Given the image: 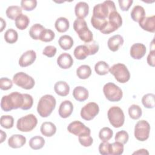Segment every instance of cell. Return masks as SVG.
Instances as JSON below:
<instances>
[{"instance_id":"cell-20","label":"cell","mask_w":155,"mask_h":155,"mask_svg":"<svg viewBox=\"0 0 155 155\" xmlns=\"http://www.w3.org/2000/svg\"><path fill=\"white\" fill-rule=\"evenodd\" d=\"M88 91L85 87L78 86L75 87L73 91V96L74 98L79 102H83L88 97Z\"/></svg>"},{"instance_id":"cell-29","label":"cell","mask_w":155,"mask_h":155,"mask_svg":"<svg viewBox=\"0 0 155 155\" xmlns=\"http://www.w3.org/2000/svg\"><path fill=\"white\" fill-rule=\"evenodd\" d=\"M45 145L44 139L39 136H36L31 137L29 140V146L33 150H39Z\"/></svg>"},{"instance_id":"cell-36","label":"cell","mask_w":155,"mask_h":155,"mask_svg":"<svg viewBox=\"0 0 155 155\" xmlns=\"http://www.w3.org/2000/svg\"><path fill=\"white\" fill-rule=\"evenodd\" d=\"M142 103L147 108H153L154 107V94L148 93L142 98Z\"/></svg>"},{"instance_id":"cell-26","label":"cell","mask_w":155,"mask_h":155,"mask_svg":"<svg viewBox=\"0 0 155 155\" xmlns=\"http://www.w3.org/2000/svg\"><path fill=\"white\" fill-rule=\"evenodd\" d=\"M5 13L9 19L16 20V19L22 14V8L18 5H11L7 8Z\"/></svg>"},{"instance_id":"cell-17","label":"cell","mask_w":155,"mask_h":155,"mask_svg":"<svg viewBox=\"0 0 155 155\" xmlns=\"http://www.w3.org/2000/svg\"><path fill=\"white\" fill-rule=\"evenodd\" d=\"M26 143V138L22 134H13L8 140V145L12 148H19Z\"/></svg>"},{"instance_id":"cell-11","label":"cell","mask_w":155,"mask_h":155,"mask_svg":"<svg viewBox=\"0 0 155 155\" xmlns=\"http://www.w3.org/2000/svg\"><path fill=\"white\" fill-rule=\"evenodd\" d=\"M67 130L75 136H80L82 134H91L90 129L79 120L71 122L67 127Z\"/></svg>"},{"instance_id":"cell-18","label":"cell","mask_w":155,"mask_h":155,"mask_svg":"<svg viewBox=\"0 0 155 155\" xmlns=\"http://www.w3.org/2000/svg\"><path fill=\"white\" fill-rule=\"evenodd\" d=\"M124 44V38L120 35H116L110 37L107 42L108 48L112 51H116Z\"/></svg>"},{"instance_id":"cell-13","label":"cell","mask_w":155,"mask_h":155,"mask_svg":"<svg viewBox=\"0 0 155 155\" xmlns=\"http://www.w3.org/2000/svg\"><path fill=\"white\" fill-rule=\"evenodd\" d=\"M147 51L146 47L142 43H136L131 45L130 50V54L134 59H140L144 56Z\"/></svg>"},{"instance_id":"cell-24","label":"cell","mask_w":155,"mask_h":155,"mask_svg":"<svg viewBox=\"0 0 155 155\" xmlns=\"http://www.w3.org/2000/svg\"><path fill=\"white\" fill-rule=\"evenodd\" d=\"M54 27L58 32L64 33L68 30L70 23L67 18L64 17H60L56 19Z\"/></svg>"},{"instance_id":"cell-54","label":"cell","mask_w":155,"mask_h":155,"mask_svg":"<svg viewBox=\"0 0 155 155\" xmlns=\"http://www.w3.org/2000/svg\"><path fill=\"white\" fill-rule=\"evenodd\" d=\"M133 154H149V153L145 149H140L138 150L137 151L134 152Z\"/></svg>"},{"instance_id":"cell-28","label":"cell","mask_w":155,"mask_h":155,"mask_svg":"<svg viewBox=\"0 0 155 155\" xmlns=\"http://www.w3.org/2000/svg\"><path fill=\"white\" fill-rule=\"evenodd\" d=\"M45 28L40 24H35L33 25L29 30V35L30 37L35 39L38 40L40 39L41 35Z\"/></svg>"},{"instance_id":"cell-2","label":"cell","mask_w":155,"mask_h":155,"mask_svg":"<svg viewBox=\"0 0 155 155\" xmlns=\"http://www.w3.org/2000/svg\"><path fill=\"white\" fill-rule=\"evenodd\" d=\"M56 104L55 98L50 94H45L42 96L38 104L37 111L42 117H47L49 116Z\"/></svg>"},{"instance_id":"cell-40","label":"cell","mask_w":155,"mask_h":155,"mask_svg":"<svg viewBox=\"0 0 155 155\" xmlns=\"http://www.w3.org/2000/svg\"><path fill=\"white\" fill-rule=\"evenodd\" d=\"M107 22V21L106 19L98 18L93 16H92V17L91 18V25L94 28L99 31H101L104 27Z\"/></svg>"},{"instance_id":"cell-19","label":"cell","mask_w":155,"mask_h":155,"mask_svg":"<svg viewBox=\"0 0 155 155\" xmlns=\"http://www.w3.org/2000/svg\"><path fill=\"white\" fill-rule=\"evenodd\" d=\"M74 12L78 18H85L89 12L88 4L85 2H79L77 3L74 7Z\"/></svg>"},{"instance_id":"cell-56","label":"cell","mask_w":155,"mask_h":155,"mask_svg":"<svg viewBox=\"0 0 155 155\" xmlns=\"http://www.w3.org/2000/svg\"><path fill=\"white\" fill-rule=\"evenodd\" d=\"M0 19H1V32H2V31H3V30H4V28L5 27V26H6V22H5V21H4V19L2 18H0Z\"/></svg>"},{"instance_id":"cell-44","label":"cell","mask_w":155,"mask_h":155,"mask_svg":"<svg viewBox=\"0 0 155 155\" xmlns=\"http://www.w3.org/2000/svg\"><path fill=\"white\" fill-rule=\"evenodd\" d=\"M87 25L86 21L84 19H80V18H77L73 23V28L74 31L78 33L82 30L87 28Z\"/></svg>"},{"instance_id":"cell-12","label":"cell","mask_w":155,"mask_h":155,"mask_svg":"<svg viewBox=\"0 0 155 155\" xmlns=\"http://www.w3.org/2000/svg\"><path fill=\"white\" fill-rule=\"evenodd\" d=\"M36 54L33 50L24 53L19 59V65L21 67H26L31 65L36 60Z\"/></svg>"},{"instance_id":"cell-15","label":"cell","mask_w":155,"mask_h":155,"mask_svg":"<svg viewBox=\"0 0 155 155\" xmlns=\"http://www.w3.org/2000/svg\"><path fill=\"white\" fill-rule=\"evenodd\" d=\"M73 111V105L71 101L65 100L61 102L59 107V115L62 118H67Z\"/></svg>"},{"instance_id":"cell-4","label":"cell","mask_w":155,"mask_h":155,"mask_svg":"<svg viewBox=\"0 0 155 155\" xmlns=\"http://www.w3.org/2000/svg\"><path fill=\"white\" fill-rule=\"evenodd\" d=\"M115 78L116 80L120 83H126L130 80V73L125 65L121 63L114 64L109 71Z\"/></svg>"},{"instance_id":"cell-8","label":"cell","mask_w":155,"mask_h":155,"mask_svg":"<svg viewBox=\"0 0 155 155\" xmlns=\"http://www.w3.org/2000/svg\"><path fill=\"white\" fill-rule=\"evenodd\" d=\"M13 82L19 87L25 90H30L33 88L35 82L33 78L24 72L16 73L13 78Z\"/></svg>"},{"instance_id":"cell-35","label":"cell","mask_w":155,"mask_h":155,"mask_svg":"<svg viewBox=\"0 0 155 155\" xmlns=\"http://www.w3.org/2000/svg\"><path fill=\"white\" fill-rule=\"evenodd\" d=\"M18 38V34L17 31L13 28L8 29L5 32L4 39L7 43L14 44L17 41Z\"/></svg>"},{"instance_id":"cell-27","label":"cell","mask_w":155,"mask_h":155,"mask_svg":"<svg viewBox=\"0 0 155 155\" xmlns=\"http://www.w3.org/2000/svg\"><path fill=\"white\" fill-rule=\"evenodd\" d=\"M76 74L79 79H86L91 74V70L88 65H82L76 70Z\"/></svg>"},{"instance_id":"cell-51","label":"cell","mask_w":155,"mask_h":155,"mask_svg":"<svg viewBox=\"0 0 155 155\" xmlns=\"http://www.w3.org/2000/svg\"><path fill=\"white\" fill-rule=\"evenodd\" d=\"M110 143L107 142H102L99 146V151L100 154L102 155L110 154Z\"/></svg>"},{"instance_id":"cell-3","label":"cell","mask_w":155,"mask_h":155,"mask_svg":"<svg viewBox=\"0 0 155 155\" xmlns=\"http://www.w3.org/2000/svg\"><path fill=\"white\" fill-rule=\"evenodd\" d=\"M115 11L116 8L114 2L112 1H105L94 7L93 16L98 18L107 19L111 12Z\"/></svg>"},{"instance_id":"cell-55","label":"cell","mask_w":155,"mask_h":155,"mask_svg":"<svg viewBox=\"0 0 155 155\" xmlns=\"http://www.w3.org/2000/svg\"><path fill=\"white\" fill-rule=\"evenodd\" d=\"M1 132V143H2L7 137V134L5 132H4L2 130H0Z\"/></svg>"},{"instance_id":"cell-34","label":"cell","mask_w":155,"mask_h":155,"mask_svg":"<svg viewBox=\"0 0 155 155\" xmlns=\"http://www.w3.org/2000/svg\"><path fill=\"white\" fill-rule=\"evenodd\" d=\"M142 114V109L140 107L137 105L133 104L128 108V114L130 117L133 119H139Z\"/></svg>"},{"instance_id":"cell-38","label":"cell","mask_w":155,"mask_h":155,"mask_svg":"<svg viewBox=\"0 0 155 155\" xmlns=\"http://www.w3.org/2000/svg\"><path fill=\"white\" fill-rule=\"evenodd\" d=\"M0 124L2 127L10 129L13 127L14 119L10 115H3L1 117Z\"/></svg>"},{"instance_id":"cell-16","label":"cell","mask_w":155,"mask_h":155,"mask_svg":"<svg viewBox=\"0 0 155 155\" xmlns=\"http://www.w3.org/2000/svg\"><path fill=\"white\" fill-rule=\"evenodd\" d=\"M57 64L62 69L70 68L73 64V59L71 56L67 53H63L57 59Z\"/></svg>"},{"instance_id":"cell-48","label":"cell","mask_w":155,"mask_h":155,"mask_svg":"<svg viewBox=\"0 0 155 155\" xmlns=\"http://www.w3.org/2000/svg\"><path fill=\"white\" fill-rule=\"evenodd\" d=\"M24 100V104L21 109L23 110H27L31 108L33 104V99L32 96L29 94L24 93L23 94Z\"/></svg>"},{"instance_id":"cell-30","label":"cell","mask_w":155,"mask_h":155,"mask_svg":"<svg viewBox=\"0 0 155 155\" xmlns=\"http://www.w3.org/2000/svg\"><path fill=\"white\" fill-rule=\"evenodd\" d=\"M74 57L79 60L85 59L88 55V51L84 45H80L77 46L74 50Z\"/></svg>"},{"instance_id":"cell-45","label":"cell","mask_w":155,"mask_h":155,"mask_svg":"<svg viewBox=\"0 0 155 155\" xmlns=\"http://www.w3.org/2000/svg\"><path fill=\"white\" fill-rule=\"evenodd\" d=\"M21 7L26 11H31L36 7L37 1L36 0H22L21 1Z\"/></svg>"},{"instance_id":"cell-42","label":"cell","mask_w":155,"mask_h":155,"mask_svg":"<svg viewBox=\"0 0 155 155\" xmlns=\"http://www.w3.org/2000/svg\"><path fill=\"white\" fill-rule=\"evenodd\" d=\"M54 37L55 34L51 30L45 28L41 35L39 40H41L42 42H48L53 41Z\"/></svg>"},{"instance_id":"cell-21","label":"cell","mask_w":155,"mask_h":155,"mask_svg":"<svg viewBox=\"0 0 155 155\" xmlns=\"http://www.w3.org/2000/svg\"><path fill=\"white\" fill-rule=\"evenodd\" d=\"M40 130L42 135L46 137H51L56 132V127L51 122H45L42 124Z\"/></svg>"},{"instance_id":"cell-25","label":"cell","mask_w":155,"mask_h":155,"mask_svg":"<svg viewBox=\"0 0 155 155\" xmlns=\"http://www.w3.org/2000/svg\"><path fill=\"white\" fill-rule=\"evenodd\" d=\"M58 44L62 49L67 50L73 47V39L70 36L63 35L59 38L58 40Z\"/></svg>"},{"instance_id":"cell-50","label":"cell","mask_w":155,"mask_h":155,"mask_svg":"<svg viewBox=\"0 0 155 155\" xmlns=\"http://www.w3.org/2000/svg\"><path fill=\"white\" fill-rule=\"evenodd\" d=\"M56 51H57V49L54 46L48 45L44 48L42 53L43 54H44L45 56L48 58H52L56 54Z\"/></svg>"},{"instance_id":"cell-32","label":"cell","mask_w":155,"mask_h":155,"mask_svg":"<svg viewBox=\"0 0 155 155\" xmlns=\"http://www.w3.org/2000/svg\"><path fill=\"white\" fill-rule=\"evenodd\" d=\"M30 23V19L28 17L24 14L20 15L15 20L16 27L21 30H25Z\"/></svg>"},{"instance_id":"cell-33","label":"cell","mask_w":155,"mask_h":155,"mask_svg":"<svg viewBox=\"0 0 155 155\" xmlns=\"http://www.w3.org/2000/svg\"><path fill=\"white\" fill-rule=\"evenodd\" d=\"M110 68L109 65L106 62L100 61L95 64L94 70L97 74L102 76L108 73Z\"/></svg>"},{"instance_id":"cell-31","label":"cell","mask_w":155,"mask_h":155,"mask_svg":"<svg viewBox=\"0 0 155 155\" xmlns=\"http://www.w3.org/2000/svg\"><path fill=\"white\" fill-rule=\"evenodd\" d=\"M108 22L116 27L117 29L122 25V19L120 14L117 12H111L108 17Z\"/></svg>"},{"instance_id":"cell-5","label":"cell","mask_w":155,"mask_h":155,"mask_svg":"<svg viewBox=\"0 0 155 155\" xmlns=\"http://www.w3.org/2000/svg\"><path fill=\"white\" fill-rule=\"evenodd\" d=\"M107 116L110 124L114 128L121 127L124 124V113L117 106L111 107L108 111Z\"/></svg>"},{"instance_id":"cell-22","label":"cell","mask_w":155,"mask_h":155,"mask_svg":"<svg viewBox=\"0 0 155 155\" xmlns=\"http://www.w3.org/2000/svg\"><path fill=\"white\" fill-rule=\"evenodd\" d=\"M54 90L56 93L59 96H66L69 93L70 87L66 82L60 81L54 84Z\"/></svg>"},{"instance_id":"cell-47","label":"cell","mask_w":155,"mask_h":155,"mask_svg":"<svg viewBox=\"0 0 155 155\" xmlns=\"http://www.w3.org/2000/svg\"><path fill=\"white\" fill-rule=\"evenodd\" d=\"M84 45H85V47H87V48L88 51L89 55H93V54H96L99 49V44H97V42L96 41H93V40L90 42L85 43L84 44Z\"/></svg>"},{"instance_id":"cell-39","label":"cell","mask_w":155,"mask_h":155,"mask_svg":"<svg viewBox=\"0 0 155 155\" xmlns=\"http://www.w3.org/2000/svg\"><path fill=\"white\" fill-rule=\"evenodd\" d=\"M124 152V145L119 142H115L110 143V154L111 155H120Z\"/></svg>"},{"instance_id":"cell-14","label":"cell","mask_w":155,"mask_h":155,"mask_svg":"<svg viewBox=\"0 0 155 155\" xmlns=\"http://www.w3.org/2000/svg\"><path fill=\"white\" fill-rule=\"evenodd\" d=\"M139 26L144 30L151 33L155 32V16L144 17L139 22Z\"/></svg>"},{"instance_id":"cell-53","label":"cell","mask_w":155,"mask_h":155,"mask_svg":"<svg viewBox=\"0 0 155 155\" xmlns=\"http://www.w3.org/2000/svg\"><path fill=\"white\" fill-rule=\"evenodd\" d=\"M154 50H152L150 51V53L147 56V63L149 65L154 67L155 66V58H154Z\"/></svg>"},{"instance_id":"cell-46","label":"cell","mask_w":155,"mask_h":155,"mask_svg":"<svg viewBox=\"0 0 155 155\" xmlns=\"http://www.w3.org/2000/svg\"><path fill=\"white\" fill-rule=\"evenodd\" d=\"M128 139H129L128 134L125 130H121L117 132L114 137L116 142H119L122 143L123 145L125 144L128 142Z\"/></svg>"},{"instance_id":"cell-43","label":"cell","mask_w":155,"mask_h":155,"mask_svg":"<svg viewBox=\"0 0 155 155\" xmlns=\"http://www.w3.org/2000/svg\"><path fill=\"white\" fill-rule=\"evenodd\" d=\"M78 139H79V143L82 146L85 147L91 146L93 142V138L91 137V136H90V134H87V133L82 134L79 136Z\"/></svg>"},{"instance_id":"cell-52","label":"cell","mask_w":155,"mask_h":155,"mask_svg":"<svg viewBox=\"0 0 155 155\" xmlns=\"http://www.w3.org/2000/svg\"><path fill=\"white\" fill-rule=\"evenodd\" d=\"M120 8L122 11H128L132 5L133 1L132 0H119L118 1Z\"/></svg>"},{"instance_id":"cell-7","label":"cell","mask_w":155,"mask_h":155,"mask_svg":"<svg viewBox=\"0 0 155 155\" xmlns=\"http://www.w3.org/2000/svg\"><path fill=\"white\" fill-rule=\"evenodd\" d=\"M38 124V119L33 114H29L19 118L17 120V129L22 132H29L33 130Z\"/></svg>"},{"instance_id":"cell-9","label":"cell","mask_w":155,"mask_h":155,"mask_svg":"<svg viewBox=\"0 0 155 155\" xmlns=\"http://www.w3.org/2000/svg\"><path fill=\"white\" fill-rule=\"evenodd\" d=\"M150 132V126L149 123L145 120L138 121L134 127V137L139 141H145L149 137Z\"/></svg>"},{"instance_id":"cell-10","label":"cell","mask_w":155,"mask_h":155,"mask_svg":"<svg viewBox=\"0 0 155 155\" xmlns=\"http://www.w3.org/2000/svg\"><path fill=\"white\" fill-rule=\"evenodd\" d=\"M99 112V105L95 102H91L82 108L81 111V116L85 120H91L98 114Z\"/></svg>"},{"instance_id":"cell-41","label":"cell","mask_w":155,"mask_h":155,"mask_svg":"<svg viewBox=\"0 0 155 155\" xmlns=\"http://www.w3.org/2000/svg\"><path fill=\"white\" fill-rule=\"evenodd\" d=\"M78 35L81 40L84 41L85 43H88L93 41V33L88 29V28L82 30L78 33Z\"/></svg>"},{"instance_id":"cell-49","label":"cell","mask_w":155,"mask_h":155,"mask_svg":"<svg viewBox=\"0 0 155 155\" xmlns=\"http://www.w3.org/2000/svg\"><path fill=\"white\" fill-rule=\"evenodd\" d=\"M13 82L7 78H1L0 79V88L2 90H8L12 87Z\"/></svg>"},{"instance_id":"cell-37","label":"cell","mask_w":155,"mask_h":155,"mask_svg":"<svg viewBox=\"0 0 155 155\" xmlns=\"http://www.w3.org/2000/svg\"><path fill=\"white\" fill-rule=\"evenodd\" d=\"M113 135V131L108 127L102 128L99 133V137L102 142H107L111 139Z\"/></svg>"},{"instance_id":"cell-23","label":"cell","mask_w":155,"mask_h":155,"mask_svg":"<svg viewBox=\"0 0 155 155\" xmlns=\"http://www.w3.org/2000/svg\"><path fill=\"white\" fill-rule=\"evenodd\" d=\"M131 17L134 21L139 22L142 18L145 17L144 8L139 5H135L131 12Z\"/></svg>"},{"instance_id":"cell-1","label":"cell","mask_w":155,"mask_h":155,"mask_svg":"<svg viewBox=\"0 0 155 155\" xmlns=\"http://www.w3.org/2000/svg\"><path fill=\"white\" fill-rule=\"evenodd\" d=\"M23 94L15 91L5 96H3L1 101V109L4 111H10L21 108L24 104Z\"/></svg>"},{"instance_id":"cell-6","label":"cell","mask_w":155,"mask_h":155,"mask_svg":"<svg viewBox=\"0 0 155 155\" xmlns=\"http://www.w3.org/2000/svg\"><path fill=\"white\" fill-rule=\"evenodd\" d=\"M103 92L105 97L111 102L119 101L123 96L122 90L113 82H108L103 87Z\"/></svg>"}]
</instances>
